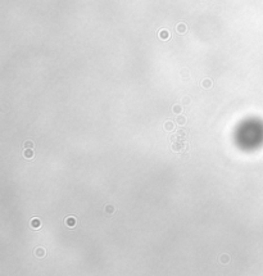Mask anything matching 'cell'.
<instances>
[{
    "instance_id": "6da1fadb",
    "label": "cell",
    "mask_w": 263,
    "mask_h": 276,
    "mask_svg": "<svg viewBox=\"0 0 263 276\" xmlns=\"http://www.w3.org/2000/svg\"><path fill=\"white\" fill-rule=\"evenodd\" d=\"M184 148H186V144L184 140H176V142H173V144H172V149L176 152L184 150Z\"/></svg>"
},
{
    "instance_id": "7a4b0ae2",
    "label": "cell",
    "mask_w": 263,
    "mask_h": 276,
    "mask_svg": "<svg viewBox=\"0 0 263 276\" xmlns=\"http://www.w3.org/2000/svg\"><path fill=\"white\" fill-rule=\"evenodd\" d=\"M176 32L177 34H180V35H184V34H186L187 32V26H186V23H184V22H180L177 26H176Z\"/></svg>"
},
{
    "instance_id": "3957f363",
    "label": "cell",
    "mask_w": 263,
    "mask_h": 276,
    "mask_svg": "<svg viewBox=\"0 0 263 276\" xmlns=\"http://www.w3.org/2000/svg\"><path fill=\"white\" fill-rule=\"evenodd\" d=\"M64 222H66V225L68 226V228L72 229V228H74V226H76V217H73V216L67 217Z\"/></svg>"
},
{
    "instance_id": "277c9868",
    "label": "cell",
    "mask_w": 263,
    "mask_h": 276,
    "mask_svg": "<svg viewBox=\"0 0 263 276\" xmlns=\"http://www.w3.org/2000/svg\"><path fill=\"white\" fill-rule=\"evenodd\" d=\"M31 228H34V229H40V228H41V221H40L39 218L34 217L32 220H31Z\"/></svg>"
},
{
    "instance_id": "5b68a950",
    "label": "cell",
    "mask_w": 263,
    "mask_h": 276,
    "mask_svg": "<svg viewBox=\"0 0 263 276\" xmlns=\"http://www.w3.org/2000/svg\"><path fill=\"white\" fill-rule=\"evenodd\" d=\"M159 39L160 40H168L170 39V32L167 30H160L159 31Z\"/></svg>"
},
{
    "instance_id": "8992f818",
    "label": "cell",
    "mask_w": 263,
    "mask_h": 276,
    "mask_svg": "<svg viewBox=\"0 0 263 276\" xmlns=\"http://www.w3.org/2000/svg\"><path fill=\"white\" fill-rule=\"evenodd\" d=\"M23 157L24 158H27V159H31L34 157V150L32 149H26L23 152Z\"/></svg>"
},
{
    "instance_id": "52a82bcc",
    "label": "cell",
    "mask_w": 263,
    "mask_h": 276,
    "mask_svg": "<svg viewBox=\"0 0 263 276\" xmlns=\"http://www.w3.org/2000/svg\"><path fill=\"white\" fill-rule=\"evenodd\" d=\"M173 128H175V125H173V122L168 121V122H166V124H164V130H167V131H172Z\"/></svg>"
},
{
    "instance_id": "ba28073f",
    "label": "cell",
    "mask_w": 263,
    "mask_h": 276,
    "mask_svg": "<svg viewBox=\"0 0 263 276\" xmlns=\"http://www.w3.org/2000/svg\"><path fill=\"white\" fill-rule=\"evenodd\" d=\"M176 122H177V125H185L186 124V117L185 116H178V117L176 118Z\"/></svg>"
},
{
    "instance_id": "9c48e42d",
    "label": "cell",
    "mask_w": 263,
    "mask_h": 276,
    "mask_svg": "<svg viewBox=\"0 0 263 276\" xmlns=\"http://www.w3.org/2000/svg\"><path fill=\"white\" fill-rule=\"evenodd\" d=\"M202 86H203L204 89H209V88L212 86V81H211L209 78H205L204 81L202 82Z\"/></svg>"
},
{
    "instance_id": "30bf717a",
    "label": "cell",
    "mask_w": 263,
    "mask_h": 276,
    "mask_svg": "<svg viewBox=\"0 0 263 276\" xmlns=\"http://www.w3.org/2000/svg\"><path fill=\"white\" fill-rule=\"evenodd\" d=\"M185 136H186V132L184 130L177 131V140H185Z\"/></svg>"
},
{
    "instance_id": "8fae6325",
    "label": "cell",
    "mask_w": 263,
    "mask_h": 276,
    "mask_svg": "<svg viewBox=\"0 0 263 276\" xmlns=\"http://www.w3.org/2000/svg\"><path fill=\"white\" fill-rule=\"evenodd\" d=\"M172 110H173V113H176V114H180V113H181V110H182V107H181V106H178V104H176V106H173Z\"/></svg>"
},
{
    "instance_id": "7c38bea8",
    "label": "cell",
    "mask_w": 263,
    "mask_h": 276,
    "mask_svg": "<svg viewBox=\"0 0 263 276\" xmlns=\"http://www.w3.org/2000/svg\"><path fill=\"white\" fill-rule=\"evenodd\" d=\"M24 148H26V149H32L34 148V143L32 142H26V143H24Z\"/></svg>"
},
{
    "instance_id": "4fadbf2b",
    "label": "cell",
    "mask_w": 263,
    "mask_h": 276,
    "mask_svg": "<svg viewBox=\"0 0 263 276\" xmlns=\"http://www.w3.org/2000/svg\"><path fill=\"white\" fill-rule=\"evenodd\" d=\"M36 254L39 256V257H42L44 254H45V250H44V249H41V248H39V249L36 250Z\"/></svg>"
},
{
    "instance_id": "5bb4252c",
    "label": "cell",
    "mask_w": 263,
    "mask_h": 276,
    "mask_svg": "<svg viewBox=\"0 0 263 276\" xmlns=\"http://www.w3.org/2000/svg\"><path fill=\"white\" fill-rule=\"evenodd\" d=\"M105 210H107V212H108V213H112V212H113V211H114V208H112L110 206H108L107 208H105Z\"/></svg>"
},
{
    "instance_id": "9a60e30c",
    "label": "cell",
    "mask_w": 263,
    "mask_h": 276,
    "mask_svg": "<svg viewBox=\"0 0 263 276\" xmlns=\"http://www.w3.org/2000/svg\"><path fill=\"white\" fill-rule=\"evenodd\" d=\"M184 103L189 104V103H190V99H189V98H184Z\"/></svg>"
}]
</instances>
